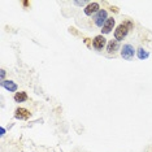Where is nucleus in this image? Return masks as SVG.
<instances>
[{"mask_svg": "<svg viewBox=\"0 0 152 152\" xmlns=\"http://www.w3.org/2000/svg\"><path fill=\"white\" fill-rule=\"evenodd\" d=\"M133 27H134V23L131 22L130 20H126V21H124L122 23H120L115 30V39L117 40V42L124 40Z\"/></svg>", "mask_w": 152, "mask_h": 152, "instance_id": "1", "label": "nucleus"}, {"mask_svg": "<svg viewBox=\"0 0 152 152\" xmlns=\"http://www.w3.org/2000/svg\"><path fill=\"white\" fill-rule=\"evenodd\" d=\"M134 53H135V50H134V47L131 44H124V47L121 48V56L127 61L133 60Z\"/></svg>", "mask_w": 152, "mask_h": 152, "instance_id": "2", "label": "nucleus"}, {"mask_svg": "<svg viewBox=\"0 0 152 152\" xmlns=\"http://www.w3.org/2000/svg\"><path fill=\"white\" fill-rule=\"evenodd\" d=\"M107 20H108V13H107V11H104V9H100L94 16V22H95V25L99 27H103V25L105 23Z\"/></svg>", "mask_w": 152, "mask_h": 152, "instance_id": "3", "label": "nucleus"}, {"mask_svg": "<svg viewBox=\"0 0 152 152\" xmlns=\"http://www.w3.org/2000/svg\"><path fill=\"white\" fill-rule=\"evenodd\" d=\"M105 44H107V39L103 35H96L94 38V40H92V47L98 51L103 50L105 47Z\"/></svg>", "mask_w": 152, "mask_h": 152, "instance_id": "4", "label": "nucleus"}, {"mask_svg": "<svg viewBox=\"0 0 152 152\" xmlns=\"http://www.w3.org/2000/svg\"><path fill=\"white\" fill-rule=\"evenodd\" d=\"M100 11V7H99V3H90L88 5H86V8H85V15L86 16H92V15H95V13H98Z\"/></svg>", "mask_w": 152, "mask_h": 152, "instance_id": "5", "label": "nucleus"}, {"mask_svg": "<svg viewBox=\"0 0 152 152\" xmlns=\"http://www.w3.org/2000/svg\"><path fill=\"white\" fill-rule=\"evenodd\" d=\"M115 22H116V20L113 18V17H110V18H108V20L105 21L104 25H103V27H102V33H103V34H109V33L113 30Z\"/></svg>", "mask_w": 152, "mask_h": 152, "instance_id": "6", "label": "nucleus"}, {"mask_svg": "<svg viewBox=\"0 0 152 152\" xmlns=\"http://www.w3.org/2000/svg\"><path fill=\"white\" fill-rule=\"evenodd\" d=\"M15 117L17 120H27L30 117V112L25 108H17L15 110Z\"/></svg>", "mask_w": 152, "mask_h": 152, "instance_id": "7", "label": "nucleus"}, {"mask_svg": "<svg viewBox=\"0 0 152 152\" xmlns=\"http://www.w3.org/2000/svg\"><path fill=\"white\" fill-rule=\"evenodd\" d=\"M120 48V42H117V40H109L108 42V46H107V51H108V53H115L116 51H118Z\"/></svg>", "mask_w": 152, "mask_h": 152, "instance_id": "8", "label": "nucleus"}, {"mask_svg": "<svg viewBox=\"0 0 152 152\" xmlns=\"http://www.w3.org/2000/svg\"><path fill=\"white\" fill-rule=\"evenodd\" d=\"M1 86H3V87H4L5 90H8L9 92H16L17 88H18V87H17V85H16L13 81H3V82H1Z\"/></svg>", "mask_w": 152, "mask_h": 152, "instance_id": "9", "label": "nucleus"}, {"mask_svg": "<svg viewBox=\"0 0 152 152\" xmlns=\"http://www.w3.org/2000/svg\"><path fill=\"white\" fill-rule=\"evenodd\" d=\"M27 100V94L26 92H16L15 94V102L16 103H22V102H26Z\"/></svg>", "mask_w": 152, "mask_h": 152, "instance_id": "10", "label": "nucleus"}, {"mask_svg": "<svg viewBox=\"0 0 152 152\" xmlns=\"http://www.w3.org/2000/svg\"><path fill=\"white\" fill-rule=\"evenodd\" d=\"M137 56L139 60H146V58L150 57V53H148V51L143 50V48H139V50L137 51Z\"/></svg>", "mask_w": 152, "mask_h": 152, "instance_id": "11", "label": "nucleus"}, {"mask_svg": "<svg viewBox=\"0 0 152 152\" xmlns=\"http://www.w3.org/2000/svg\"><path fill=\"white\" fill-rule=\"evenodd\" d=\"M74 4L75 5H85V4H90V3H87V1H74Z\"/></svg>", "mask_w": 152, "mask_h": 152, "instance_id": "12", "label": "nucleus"}, {"mask_svg": "<svg viewBox=\"0 0 152 152\" xmlns=\"http://www.w3.org/2000/svg\"><path fill=\"white\" fill-rule=\"evenodd\" d=\"M0 72H1V73H0V77H1V82H3V81H4V77H5V70H4V69H1Z\"/></svg>", "mask_w": 152, "mask_h": 152, "instance_id": "13", "label": "nucleus"}, {"mask_svg": "<svg viewBox=\"0 0 152 152\" xmlns=\"http://www.w3.org/2000/svg\"><path fill=\"white\" fill-rule=\"evenodd\" d=\"M0 131H1V135H4V134H5V129H4V127H1Z\"/></svg>", "mask_w": 152, "mask_h": 152, "instance_id": "14", "label": "nucleus"}, {"mask_svg": "<svg viewBox=\"0 0 152 152\" xmlns=\"http://www.w3.org/2000/svg\"><path fill=\"white\" fill-rule=\"evenodd\" d=\"M22 4H23V5H25V7H27V5H29V1H23V3H22Z\"/></svg>", "mask_w": 152, "mask_h": 152, "instance_id": "15", "label": "nucleus"}]
</instances>
